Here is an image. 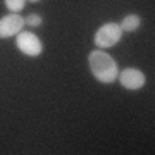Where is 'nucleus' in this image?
<instances>
[{"label":"nucleus","instance_id":"f257e3e1","mask_svg":"<svg viewBox=\"0 0 155 155\" xmlns=\"http://www.w3.org/2000/svg\"><path fill=\"white\" fill-rule=\"evenodd\" d=\"M88 66L93 78L102 84H112L117 79L119 74V66L116 59L109 55L105 50L95 48L90 52L88 55Z\"/></svg>","mask_w":155,"mask_h":155},{"label":"nucleus","instance_id":"f03ea898","mask_svg":"<svg viewBox=\"0 0 155 155\" xmlns=\"http://www.w3.org/2000/svg\"><path fill=\"white\" fill-rule=\"evenodd\" d=\"M122 38V29L119 26V22H105L102 24L97 33L93 36V43L97 45V48L105 50L116 47Z\"/></svg>","mask_w":155,"mask_h":155},{"label":"nucleus","instance_id":"7ed1b4c3","mask_svg":"<svg viewBox=\"0 0 155 155\" xmlns=\"http://www.w3.org/2000/svg\"><path fill=\"white\" fill-rule=\"evenodd\" d=\"M16 47L21 54L28 57H40L45 48L38 35H35L33 31H24V29L16 36Z\"/></svg>","mask_w":155,"mask_h":155},{"label":"nucleus","instance_id":"20e7f679","mask_svg":"<svg viewBox=\"0 0 155 155\" xmlns=\"http://www.w3.org/2000/svg\"><path fill=\"white\" fill-rule=\"evenodd\" d=\"M117 79L124 90H129V91H136V90H141L147 83V76H145L143 71H140L136 67H126L119 71L117 74Z\"/></svg>","mask_w":155,"mask_h":155},{"label":"nucleus","instance_id":"39448f33","mask_svg":"<svg viewBox=\"0 0 155 155\" xmlns=\"http://www.w3.org/2000/svg\"><path fill=\"white\" fill-rule=\"evenodd\" d=\"M26 26L24 17L21 14H7V16L0 17V40L14 38L21 33Z\"/></svg>","mask_w":155,"mask_h":155},{"label":"nucleus","instance_id":"423d86ee","mask_svg":"<svg viewBox=\"0 0 155 155\" xmlns=\"http://www.w3.org/2000/svg\"><path fill=\"white\" fill-rule=\"evenodd\" d=\"M119 26H121L122 33H134V31H138L140 26H141V17L138 14H127L124 16L121 22H119Z\"/></svg>","mask_w":155,"mask_h":155},{"label":"nucleus","instance_id":"0eeeda50","mask_svg":"<svg viewBox=\"0 0 155 155\" xmlns=\"http://www.w3.org/2000/svg\"><path fill=\"white\" fill-rule=\"evenodd\" d=\"M4 4H5V7H7L9 12L19 14V12L24 9V5H26V0H4Z\"/></svg>","mask_w":155,"mask_h":155},{"label":"nucleus","instance_id":"6e6552de","mask_svg":"<svg viewBox=\"0 0 155 155\" xmlns=\"http://www.w3.org/2000/svg\"><path fill=\"white\" fill-rule=\"evenodd\" d=\"M24 22L28 24V28H40L43 24V17L33 12V14H28V17H24Z\"/></svg>","mask_w":155,"mask_h":155},{"label":"nucleus","instance_id":"1a4fd4ad","mask_svg":"<svg viewBox=\"0 0 155 155\" xmlns=\"http://www.w3.org/2000/svg\"><path fill=\"white\" fill-rule=\"evenodd\" d=\"M29 2H38V0H29Z\"/></svg>","mask_w":155,"mask_h":155}]
</instances>
